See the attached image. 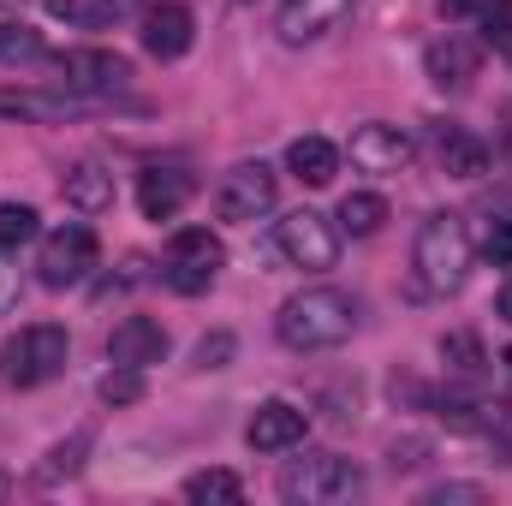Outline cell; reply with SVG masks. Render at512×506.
Segmentation results:
<instances>
[{
    "label": "cell",
    "mask_w": 512,
    "mask_h": 506,
    "mask_svg": "<svg viewBox=\"0 0 512 506\" xmlns=\"http://www.w3.org/2000/svg\"><path fill=\"white\" fill-rule=\"evenodd\" d=\"M441 6V18H471L477 12V0H435Z\"/></svg>",
    "instance_id": "cell-35"
},
{
    "label": "cell",
    "mask_w": 512,
    "mask_h": 506,
    "mask_svg": "<svg viewBox=\"0 0 512 506\" xmlns=\"http://www.w3.org/2000/svg\"><path fill=\"white\" fill-rule=\"evenodd\" d=\"M239 6H251V0H239Z\"/></svg>",
    "instance_id": "cell-40"
},
{
    "label": "cell",
    "mask_w": 512,
    "mask_h": 506,
    "mask_svg": "<svg viewBox=\"0 0 512 506\" xmlns=\"http://www.w3.org/2000/svg\"><path fill=\"white\" fill-rule=\"evenodd\" d=\"M96 447V429L84 423V429H72V441H60V447H48V459L36 465V483H60V477H78L84 471V453Z\"/></svg>",
    "instance_id": "cell-21"
},
{
    "label": "cell",
    "mask_w": 512,
    "mask_h": 506,
    "mask_svg": "<svg viewBox=\"0 0 512 506\" xmlns=\"http://www.w3.org/2000/svg\"><path fill=\"white\" fill-rule=\"evenodd\" d=\"M143 30V54L149 60H185L191 54V42H197V18H191V6L185 0H161V6H143V18H137Z\"/></svg>",
    "instance_id": "cell-13"
},
{
    "label": "cell",
    "mask_w": 512,
    "mask_h": 506,
    "mask_svg": "<svg viewBox=\"0 0 512 506\" xmlns=\"http://www.w3.org/2000/svg\"><path fill=\"white\" fill-rule=\"evenodd\" d=\"M185 501H221V506H233V501H245V483L233 477V471H197V477H185V489H179Z\"/></svg>",
    "instance_id": "cell-24"
},
{
    "label": "cell",
    "mask_w": 512,
    "mask_h": 506,
    "mask_svg": "<svg viewBox=\"0 0 512 506\" xmlns=\"http://www.w3.org/2000/svg\"><path fill=\"white\" fill-rule=\"evenodd\" d=\"M477 30L489 48H512V0H477Z\"/></svg>",
    "instance_id": "cell-26"
},
{
    "label": "cell",
    "mask_w": 512,
    "mask_h": 506,
    "mask_svg": "<svg viewBox=\"0 0 512 506\" xmlns=\"http://www.w3.org/2000/svg\"><path fill=\"white\" fill-rule=\"evenodd\" d=\"M304 435H310V411L292 399H262L245 423V441L256 453H292V447H304Z\"/></svg>",
    "instance_id": "cell-14"
},
{
    "label": "cell",
    "mask_w": 512,
    "mask_h": 506,
    "mask_svg": "<svg viewBox=\"0 0 512 506\" xmlns=\"http://www.w3.org/2000/svg\"><path fill=\"white\" fill-rule=\"evenodd\" d=\"M30 54H42V36H36V30L0 24V60H30Z\"/></svg>",
    "instance_id": "cell-30"
},
{
    "label": "cell",
    "mask_w": 512,
    "mask_h": 506,
    "mask_svg": "<svg viewBox=\"0 0 512 506\" xmlns=\"http://www.w3.org/2000/svg\"><path fill=\"white\" fill-rule=\"evenodd\" d=\"M501 370H507V381H512V346H507V352H501Z\"/></svg>",
    "instance_id": "cell-38"
},
{
    "label": "cell",
    "mask_w": 512,
    "mask_h": 506,
    "mask_svg": "<svg viewBox=\"0 0 512 506\" xmlns=\"http://www.w3.org/2000/svg\"><path fill=\"white\" fill-rule=\"evenodd\" d=\"M501 316H507V322H512V280H507V286H501Z\"/></svg>",
    "instance_id": "cell-36"
},
{
    "label": "cell",
    "mask_w": 512,
    "mask_h": 506,
    "mask_svg": "<svg viewBox=\"0 0 512 506\" xmlns=\"http://www.w3.org/2000/svg\"><path fill=\"white\" fill-rule=\"evenodd\" d=\"M435 161H441L447 179H483L489 173V143L459 120H441L435 126Z\"/></svg>",
    "instance_id": "cell-17"
},
{
    "label": "cell",
    "mask_w": 512,
    "mask_h": 506,
    "mask_svg": "<svg viewBox=\"0 0 512 506\" xmlns=\"http://www.w3.org/2000/svg\"><path fill=\"white\" fill-rule=\"evenodd\" d=\"M441 358H447V370H453V376H465V381H477V376H483V364H489V352H483V340H477L471 328L447 334V340H441Z\"/></svg>",
    "instance_id": "cell-23"
},
{
    "label": "cell",
    "mask_w": 512,
    "mask_h": 506,
    "mask_svg": "<svg viewBox=\"0 0 512 506\" xmlns=\"http://www.w3.org/2000/svg\"><path fill=\"white\" fill-rule=\"evenodd\" d=\"M471 227H465V215H453V209H441V215H429L423 227H417V239H411V268H417V280H423V292H435V298H447V292H459L465 280H471Z\"/></svg>",
    "instance_id": "cell-2"
},
{
    "label": "cell",
    "mask_w": 512,
    "mask_h": 506,
    "mask_svg": "<svg viewBox=\"0 0 512 506\" xmlns=\"http://www.w3.org/2000/svg\"><path fill=\"white\" fill-rule=\"evenodd\" d=\"M96 256H102L96 233H90L84 221H66V227H54V233L36 245V280H42L48 292H66V286L90 280Z\"/></svg>",
    "instance_id": "cell-7"
},
{
    "label": "cell",
    "mask_w": 512,
    "mask_h": 506,
    "mask_svg": "<svg viewBox=\"0 0 512 506\" xmlns=\"http://www.w3.org/2000/svg\"><path fill=\"white\" fill-rule=\"evenodd\" d=\"M66 358H72L66 328L30 322V328H18V334L0 346V381H6V387H42V381L66 376Z\"/></svg>",
    "instance_id": "cell-4"
},
{
    "label": "cell",
    "mask_w": 512,
    "mask_h": 506,
    "mask_svg": "<svg viewBox=\"0 0 512 506\" xmlns=\"http://www.w3.org/2000/svg\"><path fill=\"white\" fill-rule=\"evenodd\" d=\"M352 328H358V298L340 292V286H310V292L286 298L280 316H274V340H280L286 352H298V358H304V352H334V346H346Z\"/></svg>",
    "instance_id": "cell-1"
},
{
    "label": "cell",
    "mask_w": 512,
    "mask_h": 506,
    "mask_svg": "<svg viewBox=\"0 0 512 506\" xmlns=\"http://www.w3.org/2000/svg\"><path fill=\"white\" fill-rule=\"evenodd\" d=\"M352 6H358V0H280L274 36H280L286 48H310V42L334 36V30L352 18Z\"/></svg>",
    "instance_id": "cell-11"
},
{
    "label": "cell",
    "mask_w": 512,
    "mask_h": 506,
    "mask_svg": "<svg viewBox=\"0 0 512 506\" xmlns=\"http://www.w3.org/2000/svg\"><path fill=\"white\" fill-rule=\"evenodd\" d=\"M161 358H167V328H161L155 316H126V322H114V334H108V364L149 370V364H161Z\"/></svg>",
    "instance_id": "cell-16"
},
{
    "label": "cell",
    "mask_w": 512,
    "mask_h": 506,
    "mask_svg": "<svg viewBox=\"0 0 512 506\" xmlns=\"http://www.w3.org/2000/svg\"><path fill=\"white\" fill-rule=\"evenodd\" d=\"M423 459H429V441H417V435H405V441L387 447V465H393V471H417Z\"/></svg>",
    "instance_id": "cell-31"
},
{
    "label": "cell",
    "mask_w": 512,
    "mask_h": 506,
    "mask_svg": "<svg viewBox=\"0 0 512 506\" xmlns=\"http://www.w3.org/2000/svg\"><path fill=\"white\" fill-rule=\"evenodd\" d=\"M286 173L298 179V185H328L334 173H340V149L328 143V137H292L286 143Z\"/></svg>",
    "instance_id": "cell-20"
},
{
    "label": "cell",
    "mask_w": 512,
    "mask_h": 506,
    "mask_svg": "<svg viewBox=\"0 0 512 506\" xmlns=\"http://www.w3.org/2000/svg\"><path fill=\"white\" fill-rule=\"evenodd\" d=\"M382 227H387V197H376V191H352V197L340 203V233L376 239Z\"/></svg>",
    "instance_id": "cell-22"
},
{
    "label": "cell",
    "mask_w": 512,
    "mask_h": 506,
    "mask_svg": "<svg viewBox=\"0 0 512 506\" xmlns=\"http://www.w3.org/2000/svg\"><path fill=\"white\" fill-rule=\"evenodd\" d=\"M42 233V215L30 203H0V251H18Z\"/></svg>",
    "instance_id": "cell-25"
},
{
    "label": "cell",
    "mask_w": 512,
    "mask_h": 506,
    "mask_svg": "<svg viewBox=\"0 0 512 506\" xmlns=\"http://www.w3.org/2000/svg\"><path fill=\"white\" fill-rule=\"evenodd\" d=\"M423 501H429V506H447V501H489V489H483V483H441V489H429Z\"/></svg>",
    "instance_id": "cell-32"
},
{
    "label": "cell",
    "mask_w": 512,
    "mask_h": 506,
    "mask_svg": "<svg viewBox=\"0 0 512 506\" xmlns=\"http://www.w3.org/2000/svg\"><path fill=\"white\" fill-rule=\"evenodd\" d=\"M0 6H24V0H0Z\"/></svg>",
    "instance_id": "cell-39"
},
{
    "label": "cell",
    "mask_w": 512,
    "mask_h": 506,
    "mask_svg": "<svg viewBox=\"0 0 512 506\" xmlns=\"http://www.w3.org/2000/svg\"><path fill=\"white\" fill-rule=\"evenodd\" d=\"M274 251L286 268H304V274H328L340 262V227L316 209H292L286 221H274Z\"/></svg>",
    "instance_id": "cell-6"
},
{
    "label": "cell",
    "mask_w": 512,
    "mask_h": 506,
    "mask_svg": "<svg viewBox=\"0 0 512 506\" xmlns=\"http://www.w3.org/2000/svg\"><path fill=\"white\" fill-rule=\"evenodd\" d=\"M60 191H66V203H72L78 215H108V209H114V173H108L102 161H72V167L60 173Z\"/></svg>",
    "instance_id": "cell-18"
},
{
    "label": "cell",
    "mask_w": 512,
    "mask_h": 506,
    "mask_svg": "<svg viewBox=\"0 0 512 506\" xmlns=\"http://www.w3.org/2000/svg\"><path fill=\"white\" fill-rule=\"evenodd\" d=\"M346 155H352L358 173H405L411 155H417V137L399 131V126H387V120H364V126L352 131Z\"/></svg>",
    "instance_id": "cell-12"
},
{
    "label": "cell",
    "mask_w": 512,
    "mask_h": 506,
    "mask_svg": "<svg viewBox=\"0 0 512 506\" xmlns=\"http://www.w3.org/2000/svg\"><path fill=\"white\" fill-rule=\"evenodd\" d=\"M6 495H12V477H6V471H0V501H6Z\"/></svg>",
    "instance_id": "cell-37"
},
{
    "label": "cell",
    "mask_w": 512,
    "mask_h": 506,
    "mask_svg": "<svg viewBox=\"0 0 512 506\" xmlns=\"http://www.w3.org/2000/svg\"><path fill=\"white\" fill-rule=\"evenodd\" d=\"M423 72H429V84H435V90L465 96V90L477 84V72H483V42H471V36L447 30V36H435V42L423 48Z\"/></svg>",
    "instance_id": "cell-10"
},
{
    "label": "cell",
    "mask_w": 512,
    "mask_h": 506,
    "mask_svg": "<svg viewBox=\"0 0 512 506\" xmlns=\"http://www.w3.org/2000/svg\"><path fill=\"white\" fill-rule=\"evenodd\" d=\"M489 441L501 447V459H507V465H512V411H501V423L489 429Z\"/></svg>",
    "instance_id": "cell-33"
},
{
    "label": "cell",
    "mask_w": 512,
    "mask_h": 506,
    "mask_svg": "<svg viewBox=\"0 0 512 506\" xmlns=\"http://www.w3.org/2000/svg\"><path fill=\"white\" fill-rule=\"evenodd\" d=\"M483 256H489L495 268H512V215H495V221H489V233H483Z\"/></svg>",
    "instance_id": "cell-29"
},
{
    "label": "cell",
    "mask_w": 512,
    "mask_h": 506,
    "mask_svg": "<svg viewBox=\"0 0 512 506\" xmlns=\"http://www.w3.org/2000/svg\"><path fill=\"white\" fill-rule=\"evenodd\" d=\"M54 66H60V78H66L72 96H114V90L131 84V60L114 54V48H72Z\"/></svg>",
    "instance_id": "cell-9"
},
{
    "label": "cell",
    "mask_w": 512,
    "mask_h": 506,
    "mask_svg": "<svg viewBox=\"0 0 512 506\" xmlns=\"http://www.w3.org/2000/svg\"><path fill=\"white\" fill-rule=\"evenodd\" d=\"M102 399H108V405H137V399H143V370L114 364V370L102 376Z\"/></svg>",
    "instance_id": "cell-27"
},
{
    "label": "cell",
    "mask_w": 512,
    "mask_h": 506,
    "mask_svg": "<svg viewBox=\"0 0 512 506\" xmlns=\"http://www.w3.org/2000/svg\"><path fill=\"white\" fill-rule=\"evenodd\" d=\"M149 0H48V18L72 24V30H114L126 18H143Z\"/></svg>",
    "instance_id": "cell-19"
},
{
    "label": "cell",
    "mask_w": 512,
    "mask_h": 506,
    "mask_svg": "<svg viewBox=\"0 0 512 506\" xmlns=\"http://www.w3.org/2000/svg\"><path fill=\"white\" fill-rule=\"evenodd\" d=\"M191 191H197V179L179 161H155V167L137 173V209H143V221H173L191 203Z\"/></svg>",
    "instance_id": "cell-15"
},
{
    "label": "cell",
    "mask_w": 512,
    "mask_h": 506,
    "mask_svg": "<svg viewBox=\"0 0 512 506\" xmlns=\"http://www.w3.org/2000/svg\"><path fill=\"white\" fill-rule=\"evenodd\" d=\"M233 352H239V340H233V334H203V340H197V352H191V364H197V370H227V364H233Z\"/></svg>",
    "instance_id": "cell-28"
},
{
    "label": "cell",
    "mask_w": 512,
    "mask_h": 506,
    "mask_svg": "<svg viewBox=\"0 0 512 506\" xmlns=\"http://www.w3.org/2000/svg\"><path fill=\"white\" fill-rule=\"evenodd\" d=\"M280 495L298 506H340L364 495V471L340 453H304V459H286L280 471Z\"/></svg>",
    "instance_id": "cell-3"
},
{
    "label": "cell",
    "mask_w": 512,
    "mask_h": 506,
    "mask_svg": "<svg viewBox=\"0 0 512 506\" xmlns=\"http://www.w3.org/2000/svg\"><path fill=\"white\" fill-rule=\"evenodd\" d=\"M12 304H18V274H12V268L0 262V316H6Z\"/></svg>",
    "instance_id": "cell-34"
},
{
    "label": "cell",
    "mask_w": 512,
    "mask_h": 506,
    "mask_svg": "<svg viewBox=\"0 0 512 506\" xmlns=\"http://www.w3.org/2000/svg\"><path fill=\"white\" fill-rule=\"evenodd\" d=\"M221 268H227V245H221L209 227H179V233L167 239V256H161L167 292L197 298V292H209V286L221 280Z\"/></svg>",
    "instance_id": "cell-5"
},
{
    "label": "cell",
    "mask_w": 512,
    "mask_h": 506,
    "mask_svg": "<svg viewBox=\"0 0 512 506\" xmlns=\"http://www.w3.org/2000/svg\"><path fill=\"white\" fill-rule=\"evenodd\" d=\"M274 197H280V173L268 161H239L221 179V191H215V215L233 221V227H251V221H262L274 209Z\"/></svg>",
    "instance_id": "cell-8"
}]
</instances>
